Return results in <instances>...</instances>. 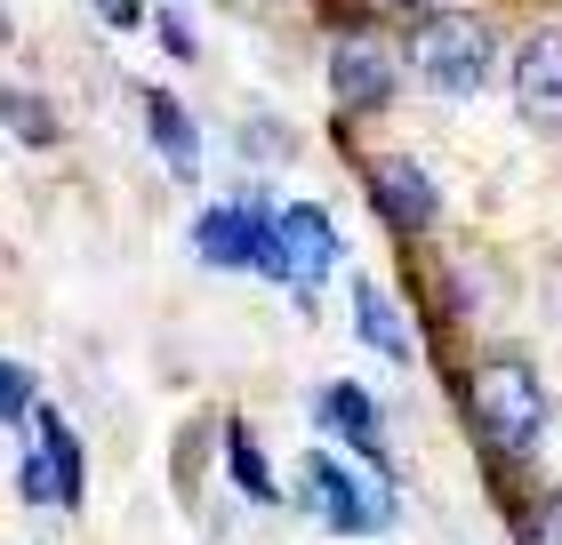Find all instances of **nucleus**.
<instances>
[{
  "label": "nucleus",
  "instance_id": "16",
  "mask_svg": "<svg viewBox=\"0 0 562 545\" xmlns=\"http://www.w3.org/2000/svg\"><path fill=\"white\" fill-rule=\"evenodd\" d=\"M530 545H562V498H547L530 513Z\"/></svg>",
  "mask_w": 562,
  "mask_h": 545
},
{
  "label": "nucleus",
  "instance_id": "5",
  "mask_svg": "<svg viewBox=\"0 0 562 545\" xmlns=\"http://www.w3.org/2000/svg\"><path fill=\"white\" fill-rule=\"evenodd\" d=\"M329 89H338L346 113H378V105L394 96V57H386V41L338 33V41H329Z\"/></svg>",
  "mask_w": 562,
  "mask_h": 545
},
{
  "label": "nucleus",
  "instance_id": "12",
  "mask_svg": "<svg viewBox=\"0 0 562 545\" xmlns=\"http://www.w3.org/2000/svg\"><path fill=\"white\" fill-rule=\"evenodd\" d=\"M33 418H41V465H48V481H57V506H81V489H89L81 441H72V425L57 418V409H33Z\"/></svg>",
  "mask_w": 562,
  "mask_h": 545
},
{
  "label": "nucleus",
  "instance_id": "13",
  "mask_svg": "<svg viewBox=\"0 0 562 545\" xmlns=\"http://www.w3.org/2000/svg\"><path fill=\"white\" fill-rule=\"evenodd\" d=\"M225 474L241 481L249 506H273L281 498V481L266 474V450H258V433H249V425H225Z\"/></svg>",
  "mask_w": 562,
  "mask_h": 545
},
{
  "label": "nucleus",
  "instance_id": "8",
  "mask_svg": "<svg viewBox=\"0 0 562 545\" xmlns=\"http://www.w3.org/2000/svg\"><path fill=\"white\" fill-rule=\"evenodd\" d=\"M515 105L522 121L562 128V33H530L515 48Z\"/></svg>",
  "mask_w": 562,
  "mask_h": 545
},
{
  "label": "nucleus",
  "instance_id": "14",
  "mask_svg": "<svg viewBox=\"0 0 562 545\" xmlns=\"http://www.w3.org/2000/svg\"><path fill=\"white\" fill-rule=\"evenodd\" d=\"M33 418V370L24 361H0V425Z\"/></svg>",
  "mask_w": 562,
  "mask_h": 545
},
{
  "label": "nucleus",
  "instance_id": "6",
  "mask_svg": "<svg viewBox=\"0 0 562 545\" xmlns=\"http://www.w3.org/2000/svg\"><path fill=\"white\" fill-rule=\"evenodd\" d=\"M273 232H281V265H290V289H314V281L338 273V225H329L314 201H290V209H273Z\"/></svg>",
  "mask_w": 562,
  "mask_h": 545
},
{
  "label": "nucleus",
  "instance_id": "10",
  "mask_svg": "<svg viewBox=\"0 0 562 545\" xmlns=\"http://www.w3.org/2000/svg\"><path fill=\"white\" fill-rule=\"evenodd\" d=\"M353 329H362V345H378L386 361H411V321H402V305L378 289L370 273L353 281Z\"/></svg>",
  "mask_w": 562,
  "mask_h": 545
},
{
  "label": "nucleus",
  "instance_id": "1",
  "mask_svg": "<svg viewBox=\"0 0 562 545\" xmlns=\"http://www.w3.org/2000/svg\"><path fill=\"white\" fill-rule=\"evenodd\" d=\"M297 506L314 513L322 530L338 537H370V530H394V481L378 465H346L329 450H305L297 465Z\"/></svg>",
  "mask_w": 562,
  "mask_h": 545
},
{
  "label": "nucleus",
  "instance_id": "3",
  "mask_svg": "<svg viewBox=\"0 0 562 545\" xmlns=\"http://www.w3.org/2000/svg\"><path fill=\"white\" fill-rule=\"evenodd\" d=\"M474 425L491 433V450L530 457L547 433V385L522 370V361H482L474 370Z\"/></svg>",
  "mask_w": 562,
  "mask_h": 545
},
{
  "label": "nucleus",
  "instance_id": "18",
  "mask_svg": "<svg viewBox=\"0 0 562 545\" xmlns=\"http://www.w3.org/2000/svg\"><path fill=\"white\" fill-rule=\"evenodd\" d=\"M394 9H434V0H394Z\"/></svg>",
  "mask_w": 562,
  "mask_h": 545
},
{
  "label": "nucleus",
  "instance_id": "17",
  "mask_svg": "<svg viewBox=\"0 0 562 545\" xmlns=\"http://www.w3.org/2000/svg\"><path fill=\"white\" fill-rule=\"evenodd\" d=\"M97 16L105 24H137V0H97Z\"/></svg>",
  "mask_w": 562,
  "mask_h": 545
},
{
  "label": "nucleus",
  "instance_id": "15",
  "mask_svg": "<svg viewBox=\"0 0 562 545\" xmlns=\"http://www.w3.org/2000/svg\"><path fill=\"white\" fill-rule=\"evenodd\" d=\"M0 121H16V128H24V145H48V137H57V121H48L33 96H16V89H0Z\"/></svg>",
  "mask_w": 562,
  "mask_h": 545
},
{
  "label": "nucleus",
  "instance_id": "2",
  "mask_svg": "<svg viewBox=\"0 0 562 545\" xmlns=\"http://www.w3.org/2000/svg\"><path fill=\"white\" fill-rule=\"evenodd\" d=\"M491 65H498L491 16H474V9H434V16L411 24V72H418L426 89L474 96L482 81H491Z\"/></svg>",
  "mask_w": 562,
  "mask_h": 545
},
{
  "label": "nucleus",
  "instance_id": "7",
  "mask_svg": "<svg viewBox=\"0 0 562 545\" xmlns=\"http://www.w3.org/2000/svg\"><path fill=\"white\" fill-rule=\"evenodd\" d=\"M370 209L386 217L394 232H426L434 209H442V193H434V177H426L418 161L386 152V161H370Z\"/></svg>",
  "mask_w": 562,
  "mask_h": 545
},
{
  "label": "nucleus",
  "instance_id": "9",
  "mask_svg": "<svg viewBox=\"0 0 562 545\" xmlns=\"http://www.w3.org/2000/svg\"><path fill=\"white\" fill-rule=\"evenodd\" d=\"M314 409H322V425H329V433H346V441H353V457L386 474V409H378L362 385H322V401H314Z\"/></svg>",
  "mask_w": 562,
  "mask_h": 545
},
{
  "label": "nucleus",
  "instance_id": "19",
  "mask_svg": "<svg viewBox=\"0 0 562 545\" xmlns=\"http://www.w3.org/2000/svg\"><path fill=\"white\" fill-rule=\"evenodd\" d=\"M0 33H9V24H0Z\"/></svg>",
  "mask_w": 562,
  "mask_h": 545
},
{
  "label": "nucleus",
  "instance_id": "4",
  "mask_svg": "<svg viewBox=\"0 0 562 545\" xmlns=\"http://www.w3.org/2000/svg\"><path fill=\"white\" fill-rule=\"evenodd\" d=\"M193 249L210 257L217 273L258 265V273H273V281H290V265H281V232H273V209H266L258 193L217 201V209H201V225H193Z\"/></svg>",
  "mask_w": 562,
  "mask_h": 545
},
{
  "label": "nucleus",
  "instance_id": "11",
  "mask_svg": "<svg viewBox=\"0 0 562 545\" xmlns=\"http://www.w3.org/2000/svg\"><path fill=\"white\" fill-rule=\"evenodd\" d=\"M145 121H153V145H161V161H169L177 177H201V137H193V113L177 105V96L153 89V96H145Z\"/></svg>",
  "mask_w": 562,
  "mask_h": 545
}]
</instances>
